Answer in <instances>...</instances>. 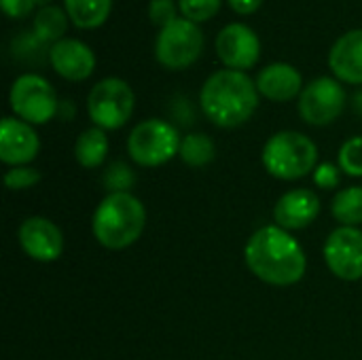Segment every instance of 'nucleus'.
Here are the masks:
<instances>
[{
	"label": "nucleus",
	"mask_w": 362,
	"mask_h": 360,
	"mask_svg": "<svg viewBox=\"0 0 362 360\" xmlns=\"http://www.w3.org/2000/svg\"><path fill=\"white\" fill-rule=\"evenodd\" d=\"M248 269L265 284L293 286L303 280L308 269V257L303 246L291 236V231L278 225H265L257 229L244 248Z\"/></svg>",
	"instance_id": "obj_1"
},
{
	"label": "nucleus",
	"mask_w": 362,
	"mask_h": 360,
	"mask_svg": "<svg viewBox=\"0 0 362 360\" xmlns=\"http://www.w3.org/2000/svg\"><path fill=\"white\" fill-rule=\"evenodd\" d=\"M199 102L204 115L214 125L231 129L255 115L259 106V89L246 72L225 68L206 79Z\"/></svg>",
	"instance_id": "obj_2"
},
{
	"label": "nucleus",
	"mask_w": 362,
	"mask_h": 360,
	"mask_svg": "<svg viewBox=\"0 0 362 360\" xmlns=\"http://www.w3.org/2000/svg\"><path fill=\"white\" fill-rule=\"evenodd\" d=\"M146 225L144 204L132 193H108L95 208L91 231L100 246L123 250L136 244Z\"/></svg>",
	"instance_id": "obj_3"
},
{
	"label": "nucleus",
	"mask_w": 362,
	"mask_h": 360,
	"mask_svg": "<svg viewBox=\"0 0 362 360\" xmlns=\"http://www.w3.org/2000/svg\"><path fill=\"white\" fill-rule=\"evenodd\" d=\"M261 159L274 178L299 180L318 168V149L305 134L284 129L265 142Z\"/></svg>",
	"instance_id": "obj_4"
},
{
	"label": "nucleus",
	"mask_w": 362,
	"mask_h": 360,
	"mask_svg": "<svg viewBox=\"0 0 362 360\" xmlns=\"http://www.w3.org/2000/svg\"><path fill=\"white\" fill-rule=\"evenodd\" d=\"M180 142L182 138L172 123L163 119H146L132 129L127 153L142 168H159L178 155Z\"/></svg>",
	"instance_id": "obj_5"
},
{
	"label": "nucleus",
	"mask_w": 362,
	"mask_h": 360,
	"mask_svg": "<svg viewBox=\"0 0 362 360\" xmlns=\"http://www.w3.org/2000/svg\"><path fill=\"white\" fill-rule=\"evenodd\" d=\"M134 106H136L134 89L123 79L117 76H108L95 83L87 98L89 119L93 121L95 127L104 132L123 127L132 119Z\"/></svg>",
	"instance_id": "obj_6"
},
{
	"label": "nucleus",
	"mask_w": 362,
	"mask_h": 360,
	"mask_svg": "<svg viewBox=\"0 0 362 360\" xmlns=\"http://www.w3.org/2000/svg\"><path fill=\"white\" fill-rule=\"evenodd\" d=\"M8 104L17 119L30 125H45L57 117L59 100L55 89L40 74H21L13 81L8 91Z\"/></svg>",
	"instance_id": "obj_7"
},
{
	"label": "nucleus",
	"mask_w": 362,
	"mask_h": 360,
	"mask_svg": "<svg viewBox=\"0 0 362 360\" xmlns=\"http://www.w3.org/2000/svg\"><path fill=\"white\" fill-rule=\"evenodd\" d=\"M204 51V34L197 23L178 17L163 25L155 40V57L163 68L185 70L193 66Z\"/></svg>",
	"instance_id": "obj_8"
},
{
	"label": "nucleus",
	"mask_w": 362,
	"mask_h": 360,
	"mask_svg": "<svg viewBox=\"0 0 362 360\" xmlns=\"http://www.w3.org/2000/svg\"><path fill=\"white\" fill-rule=\"evenodd\" d=\"M346 108V91L337 79L318 76L299 95V115L310 125H329Z\"/></svg>",
	"instance_id": "obj_9"
},
{
	"label": "nucleus",
	"mask_w": 362,
	"mask_h": 360,
	"mask_svg": "<svg viewBox=\"0 0 362 360\" xmlns=\"http://www.w3.org/2000/svg\"><path fill=\"white\" fill-rule=\"evenodd\" d=\"M322 255L327 267L339 280H362V231L358 227L339 225L335 231H331L325 242Z\"/></svg>",
	"instance_id": "obj_10"
},
{
	"label": "nucleus",
	"mask_w": 362,
	"mask_h": 360,
	"mask_svg": "<svg viewBox=\"0 0 362 360\" xmlns=\"http://www.w3.org/2000/svg\"><path fill=\"white\" fill-rule=\"evenodd\" d=\"M17 240L21 250L38 261V263H53L64 252V233L62 229L45 216H30L19 225Z\"/></svg>",
	"instance_id": "obj_11"
},
{
	"label": "nucleus",
	"mask_w": 362,
	"mask_h": 360,
	"mask_svg": "<svg viewBox=\"0 0 362 360\" xmlns=\"http://www.w3.org/2000/svg\"><path fill=\"white\" fill-rule=\"evenodd\" d=\"M216 53L229 70H248L261 55V40L246 23H229L216 36Z\"/></svg>",
	"instance_id": "obj_12"
},
{
	"label": "nucleus",
	"mask_w": 362,
	"mask_h": 360,
	"mask_svg": "<svg viewBox=\"0 0 362 360\" xmlns=\"http://www.w3.org/2000/svg\"><path fill=\"white\" fill-rule=\"evenodd\" d=\"M40 151V138L34 129V125L17 119V117H4L0 123V161L17 168L28 166L36 159Z\"/></svg>",
	"instance_id": "obj_13"
},
{
	"label": "nucleus",
	"mask_w": 362,
	"mask_h": 360,
	"mask_svg": "<svg viewBox=\"0 0 362 360\" xmlns=\"http://www.w3.org/2000/svg\"><path fill=\"white\" fill-rule=\"evenodd\" d=\"M320 214V197L312 189H293L274 206V221L286 231L310 227Z\"/></svg>",
	"instance_id": "obj_14"
},
{
	"label": "nucleus",
	"mask_w": 362,
	"mask_h": 360,
	"mask_svg": "<svg viewBox=\"0 0 362 360\" xmlns=\"http://www.w3.org/2000/svg\"><path fill=\"white\" fill-rule=\"evenodd\" d=\"M51 57V66L53 70L72 83L85 81L91 76L93 68H95V55L93 51L81 42L78 38H62L55 45H51L49 51Z\"/></svg>",
	"instance_id": "obj_15"
},
{
	"label": "nucleus",
	"mask_w": 362,
	"mask_h": 360,
	"mask_svg": "<svg viewBox=\"0 0 362 360\" xmlns=\"http://www.w3.org/2000/svg\"><path fill=\"white\" fill-rule=\"evenodd\" d=\"M257 89L261 95H265L272 102H288L293 98H299L303 91V79L301 72L284 62H276L265 66L257 74Z\"/></svg>",
	"instance_id": "obj_16"
},
{
	"label": "nucleus",
	"mask_w": 362,
	"mask_h": 360,
	"mask_svg": "<svg viewBox=\"0 0 362 360\" xmlns=\"http://www.w3.org/2000/svg\"><path fill=\"white\" fill-rule=\"evenodd\" d=\"M329 66L337 81L362 85V30H350L335 40Z\"/></svg>",
	"instance_id": "obj_17"
},
{
	"label": "nucleus",
	"mask_w": 362,
	"mask_h": 360,
	"mask_svg": "<svg viewBox=\"0 0 362 360\" xmlns=\"http://www.w3.org/2000/svg\"><path fill=\"white\" fill-rule=\"evenodd\" d=\"M106 155H108V138L104 129L93 125L78 134L74 142V157L81 168H87V170L100 168Z\"/></svg>",
	"instance_id": "obj_18"
},
{
	"label": "nucleus",
	"mask_w": 362,
	"mask_h": 360,
	"mask_svg": "<svg viewBox=\"0 0 362 360\" xmlns=\"http://www.w3.org/2000/svg\"><path fill=\"white\" fill-rule=\"evenodd\" d=\"M70 21L81 30L100 28L112 8V0H64Z\"/></svg>",
	"instance_id": "obj_19"
},
{
	"label": "nucleus",
	"mask_w": 362,
	"mask_h": 360,
	"mask_svg": "<svg viewBox=\"0 0 362 360\" xmlns=\"http://www.w3.org/2000/svg\"><path fill=\"white\" fill-rule=\"evenodd\" d=\"M331 214L344 227L362 225V187H346L337 191L331 202Z\"/></svg>",
	"instance_id": "obj_20"
},
{
	"label": "nucleus",
	"mask_w": 362,
	"mask_h": 360,
	"mask_svg": "<svg viewBox=\"0 0 362 360\" xmlns=\"http://www.w3.org/2000/svg\"><path fill=\"white\" fill-rule=\"evenodd\" d=\"M68 13L62 11L55 4L42 6L36 15H34V34L40 42H57L62 40L66 28H68Z\"/></svg>",
	"instance_id": "obj_21"
},
{
	"label": "nucleus",
	"mask_w": 362,
	"mask_h": 360,
	"mask_svg": "<svg viewBox=\"0 0 362 360\" xmlns=\"http://www.w3.org/2000/svg\"><path fill=\"white\" fill-rule=\"evenodd\" d=\"M178 157L189 168H204L216 157V144L208 134H187L180 142Z\"/></svg>",
	"instance_id": "obj_22"
},
{
	"label": "nucleus",
	"mask_w": 362,
	"mask_h": 360,
	"mask_svg": "<svg viewBox=\"0 0 362 360\" xmlns=\"http://www.w3.org/2000/svg\"><path fill=\"white\" fill-rule=\"evenodd\" d=\"M337 166L352 178H362V136L348 138L337 155Z\"/></svg>",
	"instance_id": "obj_23"
},
{
	"label": "nucleus",
	"mask_w": 362,
	"mask_h": 360,
	"mask_svg": "<svg viewBox=\"0 0 362 360\" xmlns=\"http://www.w3.org/2000/svg\"><path fill=\"white\" fill-rule=\"evenodd\" d=\"M178 11L185 19L202 23L206 19H212L221 11V0H178Z\"/></svg>",
	"instance_id": "obj_24"
},
{
	"label": "nucleus",
	"mask_w": 362,
	"mask_h": 360,
	"mask_svg": "<svg viewBox=\"0 0 362 360\" xmlns=\"http://www.w3.org/2000/svg\"><path fill=\"white\" fill-rule=\"evenodd\" d=\"M134 180H136V176H134L132 168L125 166L123 161H115L104 174V185L110 193H129L127 189L134 185Z\"/></svg>",
	"instance_id": "obj_25"
},
{
	"label": "nucleus",
	"mask_w": 362,
	"mask_h": 360,
	"mask_svg": "<svg viewBox=\"0 0 362 360\" xmlns=\"http://www.w3.org/2000/svg\"><path fill=\"white\" fill-rule=\"evenodd\" d=\"M40 172L34 170V168H28V166H17V168H11L6 174H4V185L6 189L11 191H25V189H32L40 182Z\"/></svg>",
	"instance_id": "obj_26"
},
{
	"label": "nucleus",
	"mask_w": 362,
	"mask_h": 360,
	"mask_svg": "<svg viewBox=\"0 0 362 360\" xmlns=\"http://www.w3.org/2000/svg\"><path fill=\"white\" fill-rule=\"evenodd\" d=\"M148 17L159 28L172 23L174 19H178L174 0H151V4H148Z\"/></svg>",
	"instance_id": "obj_27"
},
{
	"label": "nucleus",
	"mask_w": 362,
	"mask_h": 360,
	"mask_svg": "<svg viewBox=\"0 0 362 360\" xmlns=\"http://www.w3.org/2000/svg\"><path fill=\"white\" fill-rule=\"evenodd\" d=\"M341 168L335 163H318V168L314 170V182L320 189H337L339 180H341Z\"/></svg>",
	"instance_id": "obj_28"
},
{
	"label": "nucleus",
	"mask_w": 362,
	"mask_h": 360,
	"mask_svg": "<svg viewBox=\"0 0 362 360\" xmlns=\"http://www.w3.org/2000/svg\"><path fill=\"white\" fill-rule=\"evenodd\" d=\"M2 2V11L13 17V19H21V17H28L30 11L36 6L34 0H0Z\"/></svg>",
	"instance_id": "obj_29"
},
{
	"label": "nucleus",
	"mask_w": 362,
	"mask_h": 360,
	"mask_svg": "<svg viewBox=\"0 0 362 360\" xmlns=\"http://www.w3.org/2000/svg\"><path fill=\"white\" fill-rule=\"evenodd\" d=\"M261 2H263V0H229L231 8H233L235 13H240V15H250V13H255V11L261 6Z\"/></svg>",
	"instance_id": "obj_30"
},
{
	"label": "nucleus",
	"mask_w": 362,
	"mask_h": 360,
	"mask_svg": "<svg viewBox=\"0 0 362 360\" xmlns=\"http://www.w3.org/2000/svg\"><path fill=\"white\" fill-rule=\"evenodd\" d=\"M34 2L42 8V6H49V2H51V0H34Z\"/></svg>",
	"instance_id": "obj_31"
}]
</instances>
